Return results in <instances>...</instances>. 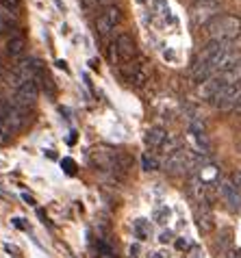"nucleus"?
Instances as JSON below:
<instances>
[{
    "label": "nucleus",
    "mask_w": 241,
    "mask_h": 258,
    "mask_svg": "<svg viewBox=\"0 0 241 258\" xmlns=\"http://www.w3.org/2000/svg\"><path fill=\"white\" fill-rule=\"evenodd\" d=\"M133 230H135V236H137V239L146 241L148 236H150V232H152L150 221H146V219H137V221L133 224Z\"/></svg>",
    "instance_id": "obj_12"
},
{
    "label": "nucleus",
    "mask_w": 241,
    "mask_h": 258,
    "mask_svg": "<svg viewBox=\"0 0 241 258\" xmlns=\"http://www.w3.org/2000/svg\"><path fill=\"white\" fill-rule=\"evenodd\" d=\"M22 198H24V200H26V202H28V204H35V200H33V198H31V196H26V193H24V196H22Z\"/></svg>",
    "instance_id": "obj_27"
},
{
    "label": "nucleus",
    "mask_w": 241,
    "mask_h": 258,
    "mask_svg": "<svg viewBox=\"0 0 241 258\" xmlns=\"http://www.w3.org/2000/svg\"><path fill=\"white\" fill-rule=\"evenodd\" d=\"M119 20H122V11H119V7H107L104 13L98 18V22H96L98 33H100L102 37H104V35H109L113 28L119 24Z\"/></svg>",
    "instance_id": "obj_3"
},
{
    "label": "nucleus",
    "mask_w": 241,
    "mask_h": 258,
    "mask_svg": "<svg viewBox=\"0 0 241 258\" xmlns=\"http://www.w3.org/2000/svg\"><path fill=\"white\" fill-rule=\"evenodd\" d=\"M141 169L144 171H157L159 169V159L152 156L150 152H146L144 156H141Z\"/></svg>",
    "instance_id": "obj_14"
},
{
    "label": "nucleus",
    "mask_w": 241,
    "mask_h": 258,
    "mask_svg": "<svg viewBox=\"0 0 241 258\" xmlns=\"http://www.w3.org/2000/svg\"><path fill=\"white\" fill-rule=\"evenodd\" d=\"M189 167H191L189 152H185V150H178V152L169 154L165 159V169L169 171V174H180V171H185Z\"/></svg>",
    "instance_id": "obj_6"
},
{
    "label": "nucleus",
    "mask_w": 241,
    "mask_h": 258,
    "mask_svg": "<svg viewBox=\"0 0 241 258\" xmlns=\"http://www.w3.org/2000/svg\"><path fill=\"white\" fill-rule=\"evenodd\" d=\"M5 28H7V22H5L3 13H0V33H5Z\"/></svg>",
    "instance_id": "obj_24"
},
{
    "label": "nucleus",
    "mask_w": 241,
    "mask_h": 258,
    "mask_svg": "<svg viewBox=\"0 0 241 258\" xmlns=\"http://www.w3.org/2000/svg\"><path fill=\"white\" fill-rule=\"evenodd\" d=\"M167 217H169V209H159L157 213H154V219H157L159 224H165Z\"/></svg>",
    "instance_id": "obj_16"
},
{
    "label": "nucleus",
    "mask_w": 241,
    "mask_h": 258,
    "mask_svg": "<svg viewBox=\"0 0 241 258\" xmlns=\"http://www.w3.org/2000/svg\"><path fill=\"white\" fill-rule=\"evenodd\" d=\"M150 258H163V254H159V252H154V254H150Z\"/></svg>",
    "instance_id": "obj_29"
},
{
    "label": "nucleus",
    "mask_w": 241,
    "mask_h": 258,
    "mask_svg": "<svg viewBox=\"0 0 241 258\" xmlns=\"http://www.w3.org/2000/svg\"><path fill=\"white\" fill-rule=\"evenodd\" d=\"M169 236H172V232H163L159 241H161V243H167V241H169Z\"/></svg>",
    "instance_id": "obj_23"
},
{
    "label": "nucleus",
    "mask_w": 241,
    "mask_h": 258,
    "mask_svg": "<svg viewBox=\"0 0 241 258\" xmlns=\"http://www.w3.org/2000/svg\"><path fill=\"white\" fill-rule=\"evenodd\" d=\"M167 139H169V135L163 131L161 126H154V128H150V131L146 133V146L152 148V150H161L167 143Z\"/></svg>",
    "instance_id": "obj_10"
},
{
    "label": "nucleus",
    "mask_w": 241,
    "mask_h": 258,
    "mask_svg": "<svg viewBox=\"0 0 241 258\" xmlns=\"http://www.w3.org/2000/svg\"><path fill=\"white\" fill-rule=\"evenodd\" d=\"M226 258H241V249H232V252H228Z\"/></svg>",
    "instance_id": "obj_21"
},
{
    "label": "nucleus",
    "mask_w": 241,
    "mask_h": 258,
    "mask_svg": "<svg viewBox=\"0 0 241 258\" xmlns=\"http://www.w3.org/2000/svg\"><path fill=\"white\" fill-rule=\"evenodd\" d=\"M117 48V54H119V59H122V63H131L135 56H137V46H135V41L129 33H122V35H117V39L113 41Z\"/></svg>",
    "instance_id": "obj_4"
},
{
    "label": "nucleus",
    "mask_w": 241,
    "mask_h": 258,
    "mask_svg": "<svg viewBox=\"0 0 241 258\" xmlns=\"http://www.w3.org/2000/svg\"><path fill=\"white\" fill-rule=\"evenodd\" d=\"M194 217H196V224H198V228H200L202 232H211L215 228V224H213V213H211V209H209L207 204H198Z\"/></svg>",
    "instance_id": "obj_9"
},
{
    "label": "nucleus",
    "mask_w": 241,
    "mask_h": 258,
    "mask_svg": "<svg viewBox=\"0 0 241 258\" xmlns=\"http://www.w3.org/2000/svg\"><path fill=\"white\" fill-rule=\"evenodd\" d=\"M63 167H66V171H68V174H74V161L66 159V161H63Z\"/></svg>",
    "instance_id": "obj_19"
},
{
    "label": "nucleus",
    "mask_w": 241,
    "mask_h": 258,
    "mask_svg": "<svg viewBox=\"0 0 241 258\" xmlns=\"http://www.w3.org/2000/svg\"><path fill=\"white\" fill-rule=\"evenodd\" d=\"M85 7H89V5H96V3H102V0H83Z\"/></svg>",
    "instance_id": "obj_26"
},
{
    "label": "nucleus",
    "mask_w": 241,
    "mask_h": 258,
    "mask_svg": "<svg viewBox=\"0 0 241 258\" xmlns=\"http://www.w3.org/2000/svg\"><path fill=\"white\" fill-rule=\"evenodd\" d=\"M209 35L213 41H224V44H228V41L237 39L241 35V22L239 18L235 16H219L215 20H211L209 22Z\"/></svg>",
    "instance_id": "obj_1"
},
{
    "label": "nucleus",
    "mask_w": 241,
    "mask_h": 258,
    "mask_svg": "<svg viewBox=\"0 0 241 258\" xmlns=\"http://www.w3.org/2000/svg\"><path fill=\"white\" fill-rule=\"evenodd\" d=\"M176 247H178V249H187V247H189V241L178 239V241H176Z\"/></svg>",
    "instance_id": "obj_20"
},
{
    "label": "nucleus",
    "mask_w": 241,
    "mask_h": 258,
    "mask_svg": "<svg viewBox=\"0 0 241 258\" xmlns=\"http://www.w3.org/2000/svg\"><path fill=\"white\" fill-rule=\"evenodd\" d=\"M37 85H35L33 81H28L24 85H20L18 91H16V104L22 106V109H28V106H33L35 102H37Z\"/></svg>",
    "instance_id": "obj_5"
},
{
    "label": "nucleus",
    "mask_w": 241,
    "mask_h": 258,
    "mask_svg": "<svg viewBox=\"0 0 241 258\" xmlns=\"http://www.w3.org/2000/svg\"><path fill=\"white\" fill-rule=\"evenodd\" d=\"M137 254H139V245H133L131 247V258H139Z\"/></svg>",
    "instance_id": "obj_22"
},
{
    "label": "nucleus",
    "mask_w": 241,
    "mask_h": 258,
    "mask_svg": "<svg viewBox=\"0 0 241 258\" xmlns=\"http://www.w3.org/2000/svg\"><path fill=\"white\" fill-rule=\"evenodd\" d=\"M239 100H241V83H235V85H226V87L219 89L213 104L222 111H235Z\"/></svg>",
    "instance_id": "obj_2"
},
{
    "label": "nucleus",
    "mask_w": 241,
    "mask_h": 258,
    "mask_svg": "<svg viewBox=\"0 0 241 258\" xmlns=\"http://www.w3.org/2000/svg\"><path fill=\"white\" fill-rule=\"evenodd\" d=\"M0 3H3L7 9H11V11H18V9H20V3H18V0H0Z\"/></svg>",
    "instance_id": "obj_18"
},
{
    "label": "nucleus",
    "mask_w": 241,
    "mask_h": 258,
    "mask_svg": "<svg viewBox=\"0 0 241 258\" xmlns=\"http://www.w3.org/2000/svg\"><path fill=\"white\" fill-rule=\"evenodd\" d=\"M96 252H98V258H113V249L107 241L98 239L96 241Z\"/></svg>",
    "instance_id": "obj_15"
},
{
    "label": "nucleus",
    "mask_w": 241,
    "mask_h": 258,
    "mask_svg": "<svg viewBox=\"0 0 241 258\" xmlns=\"http://www.w3.org/2000/svg\"><path fill=\"white\" fill-rule=\"evenodd\" d=\"M228 243H230V232H222V236H219V241H217V245L224 249Z\"/></svg>",
    "instance_id": "obj_17"
},
{
    "label": "nucleus",
    "mask_w": 241,
    "mask_h": 258,
    "mask_svg": "<svg viewBox=\"0 0 241 258\" xmlns=\"http://www.w3.org/2000/svg\"><path fill=\"white\" fill-rule=\"evenodd\" d=\"M24 48H26L24 37H11L9 41H7V52L13 54V56L22 54V52H24Z\"/></svg>",
    "instance_id": "obj_13"
},
{
    "label": "nucleus",
    "mask_w": 241,
    "mask_h": 258,
    "mask_svg": "<svg viewBox=\"0 0 241 258\" xmlns=\"http://www.w3.org/2000/svg\"><path fill=\"white\" fill-rule=\"evenodd\" d=\"M235 113H239V115H241V100H239L237 106H235Z\"/></svg>",
    "instance_id": "obj_28"
},
{
    "label": "nucleus",
    "mask_w": 241,
    "mask_h": 258,
    "mask_svg": "<svg viewBox=\"0 0 241 258\" xmlns=\"http://www.w3.org/2000/svg\"><path fill=\"white\" fill-rule=\"evenodd\" d=\"M219 193L224 196L226 204H228L230 209L237 211L241 206V191L235 187V182H232V180H224L222 184H219Z\"/></svg>",
    "instance_id": "obj_8"
},
{
    "label": "nucleus",
    "mask_w": 241,
    "mask_h": 258,
    "mask_svg": "<svg viewBox=\"0 0 241 258\" xmlns=\"http://www.w3.org/2000/svg\"><path fill=\"white\" fill-rule=\"evenodd\" d=\"M191 258H204V254L200 252V249H196V252H194V254H191Z\"/></svg>",
    "instance_id": "obj_25"
},
{
    "label": "nucleus",
    "mask_w": 241,
    "mask_h": 258,
    "mask_svg": "<svg viewBox=\"0 0 241 258\" xmlns=\"http://www.w3.org/2000/svg\"><path fill=\"white\" fill-rule=\"evenodd\" d=\"M124 76L129 78V83L135 85V87H141L146 81H148V66L144 61H137L133 63V66H129L124 70Z\"/></svg>",
    "instance_id": "obj_7"
},
{
    "label": "nucleus",
    "mask_w": 241,
    "mask_h": 258,
    "mask_svg": "<svg viewBox=\"0 0 241 258\" xmlns=\"http://www.w3.org/2000/svg\"><path fill=\"white\" fill-rule=\"evenodd\" d=\"M222 87H226V85L219 81L217 76H213V78H209L207 83L200 85V96H202L204 100H209V102H213L215 96L219 94V89H222Z\"/></svg>",
    "instance_id": "obj_11"
}]
</instances>
